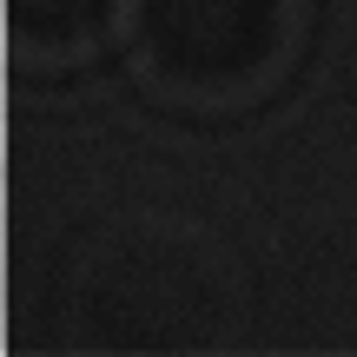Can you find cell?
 Returning a JSON list of instances; mask_svg holds the SVG:
<instances>
[{"mask_svg": "<svg viewBox=\"0 0 357 357\" xmlns=\"http://www.w3.org/2000/svg\"><path fill=\"white\" fill-rule=\"evenodd\" d=\"M119 0H7V33L26 60H79L106 40Z\"/></svg>", "mask_w": 357, "mask_h": 357, "instance_id": "2", "label": "cell"}, {"mask_svg": "<svg viewBox=\"0 0 357 357\" xmlns=\"http://www.w3.org/2000/svg\"><path fill=\"white\" fill-rule=\"evenodd\" d=\"M298 40L291 0H132V53L166 100L231 106L278 79Z\"/></svg>", "mask_w": 357, "mask_h": 357, "instance_id": "1", "label": "cell"}]
</instances>
